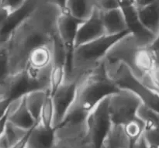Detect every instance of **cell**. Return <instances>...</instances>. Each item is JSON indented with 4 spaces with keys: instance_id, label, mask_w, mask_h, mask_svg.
<instances>
[{
    "instance_id": "cell-1",
    "label": "cell",
    "mask_w": 159,
    "mask_h": 148,
    "mask_svg": "<svg viewBox=\"0 0 159 148\" xmlns=\"http://www.w3.org/2000/svg\"><path fill=\"white\" fill-rule=\"evenodd\" d=\"M60 12L57 6L43 2L3 43L7 51L10 74L26 69L30 54L34 49L53 43Z\"/></svg>"
},
{
    "instance_id": "cell-2",
    "label": "cell",
    "mask_w": 159,
    "mask_h": 148,
    "mask_svg": "<svg viewBox=\"0 0 159 148\" xmlns=\"http://www.w3.org/2000/svg\"><path fill=\"white\" fill-rule=\"evenodd\" d=\"M120 90L110 78L102 61L78 81L77 94L71 107L89 113L103 99Z\"/></svg>"
},
{
    "instance_id": "cell-3",
    "label": "cell",
    "mask_w": 159,
    "mask_h": 148,
    "mask_svg": "<svg viewBox=\"0 0 159 148\" xmlns=\"http://www.w3.org/2000/svg\"><path fill=\"white\" fill-rule=\"evenodd\" d=\"M129 34L130 31H126L115 35H104L93 41L75 47L71 71L66 79L79 81L84 74L99 66L110 50Z\"/></svg>"
},
{
    "instance_id": "cell-4",
    "label": "cell",
    "mask_w": 159,
    "mask_h": 148,
    "mask_svg": "<svg viewBox=\"0 0 159 148\" xmlns=\"http://www.w3.org/2000/svg\"><path fill=\"white\" fill-rule=\"evenodd\" d=\"M103 61L109 76L120 89L134 92L140 98L143 105L159 114V91L141 82L123 62L109 61L105 59Z\"/></svg>"
},
{
    "instance_id": "cell-5",
    "label": "cell",
    "mask_w": 159,
    "mask_h": 148,
    "mask_svg": "<svg viewBox=\"0 0 159 148\" xmlns=\"http://www.w3.org/2000/svg\"><path fill=\"white\" fill-rule=\"evenodd\" d=\"M108 98L99 102L89 113L85 124V139L88 148H102L113 123L108 107Z\"/></svg>"
},
{
    "instance_id": "cell-6",
    "label": "cell",
    "mask_w": 159,
    "mask_h": 148,
    "mask_svg": "<svg viewBox=\"0 0 159 148\" xmlns=\"http://www.w3.org/2000/svg\"><path fill=\"white\" fill-rule=\"evenodd\" d=\"M142 102L137 95L126 89H121L108 99L110 117L114 125L124 126L137 117L138 109Z\"/></svg>"
},
{
    "instance_id": "cell-7",
    "label": "cell",
    "mask_w": 159,
    "mask_h": 148,
    "mask_svg": "<svg viewBox=\"0 0 159 148\" xmlns=\"http://www.w3.org/2000/svg\"><path fill=\"white\" fill-rule=\"evenodd\" d=\"M85 20L75 18L67 10L61 12L57 21V33L63 43L68 54L66 77L71 71L73 51L75 47V39L79 26Z\"/></svg>"
},
{
    "instance_id": "cell-8",
    "label": "cell",
    "mask_w": 159,
    "mask_h": 148,
    "mask_svg": "<svg viewBox=\"0 0 159 148\" xmlns=\"http://www.w3.org/2000/svg\"><path fill=\"white\" fill-rule=\"evenodd\" d=\"M120 8L125 19L127 29L142 47H148L155 35L146 29L138 16V7L134 0H118Z\"/></svg>"
},
{
    "instance_id": "cell-9",
    "label": "cell",
    "mask_w": 159,
    "mask_h": 148,
    "mask_svg": "<svg viewBox=\"0 0 159 148\" xmlns=\"http://www.w3.org/2000/svg\"><path fill=\"white\" fill-rule=\"evenodd\" d=\"M78 88V81L65 79L64 83L51 96L54 109V128L63 121L74 104Z\"/></svg>"
},
{
    "instance_id": "cell-10",
    "label": "cell",
    "mask_w": 159,
    "mask_h": 148,
    "mask_svg": "<svg viewBox=\"0 0 159 148\" xmlns=\"http://www.w3.org/2000/svg\"><path fill=\"white\" fill-rule=\"evenodd\" d=\"M45 1L46 0H26L23 6L11 12L0 29V43H5L16 28L18 27Z\"/></svg>"
},
{
    "instance_id": "cell-11",
    "label": "cell",
    "mask_w": 159,
    "mask_h": 148,
    "mask_svg": "<svg viewBox=\"0 0 159 148\" xmlns=\"http://www.w3.org/2000/svg\"><path fill=\"white\" fill-rule=\"evenodd\" d=\"M107 35L101 16V11L96 8L93 15L82 23L75 39V47Z\"/></svg>"
},
{
    "instance_id": "cell-12",
    "label": "cell",
    "mask_w": 159,
    "mask_h": 148,
    "mask_svg": "<svg viewBox=\"0 0 159 148\" xmlns=\"http://www.w3.org/2000/svg\"><path fill=\"white\" fill-rule=\"evenodd\" d=\"M137 116L145 123L143 138L149 148H159V114L144 105L138 109Z\"/></svg>"
},
{
    "instance_id": "cell-13",
    "label": "cell",
    "mask_w": 159,
    "mask_h": 148,
    "mask_svg": "<svg viewBox=\"0 0 159 148\" xmlns=\"http://www.w3.org/2000/svg\"><path fill=\"white\" fill-rule=\"evenodd\" d=\"M7 119L16 127L27 131L32 130L37 124L28 110L25 96L10 102L7 112Z\"/></svg>"
},
{
    "instance_id": "cell-14",
    "label": "cell",
    "mask_w": 159,
    "mask_h": 148,
    "mask_svg": "<svg viewBox=\"0 0 159 148\" xmlns=\"http://www.w3.org/2000/svg\"><path fill=\"white\" fill-rule=\"evenodd\" d=\"M53 62V43L40 46L30 53L26 68L39 71L51 69Z\"/></svg>"
},
{
    "instance_id": "cell-15",
    "label": "cell",
    "mask_w": 159,
    "mask_h": 148,
    "mask_svg": "<svg viewBox=\"0 0 159 148\" xmlns=\"http://www.w3.org/2000/svg\"><path fill=\"white\" fill-rule=\"evenodd\" d=\"M101 16L107 35H115L129 31L120 8L105 12L101 11Z\"/></svg>"
},
{
    "instance_id": "cell-16",
    "label": "cell",
    "mask_w": 159,
    "mask_h": 148,
    "mask_svg": "<svg viewBox=\"0 0 159 148\" xmlns=\"http://www.w3.org/2000/svg\"><path fill=\"white\" fill-rule=\"evenodd\" d=\"M138 12L143 26L156 35L159 31V0L142 7H138Z\"/></svg>"
},
{
    "instance_id": "cell-17",
    "label": "cell",
    "mask_w": 159,
    "mask_h": 148,
    "mask_svg": "<svg viewBox=\"0 0 159 148\" xmlns=\"http://www.w3.org/2000/svg\"><path fill=\"white\" fill-rule=\"evenodd\" d=\"M49 94V90H35L25 96V101L28 110L37 123L40 122V113Z\"/></svg>"
},
{
    "instance_id": "cell-18",
    "label": "cell",
    "mask_w": 159,
    "mask_h": 148,
    "mask_svg": "<svg viewBox=\"0 0 159 148\" xmlns=\"http://www.w3.org/2000/svg\"><path fill=\"white\" fill-rule=\"evenodd\" d=\"M131 141L124 132V126L113 124L102 148H132Z\"/></svg>"
},
{
    "instance_id": "cell-19",
    "label": "cell",
    "mask_w": 159,
    "mask_h": 148,
    "mask_svg": "<svg viewBox=\"0 0 159 148\" xmlns=\"http://www.w3.org/2000/svg\"><path fill=\"white\" fill-rule=\"evenodd\" d=\"M95 5L93 0H68L66 10L81 20H86L93 15Z\"/></svg>"
},
{
    "instance_id": "cell-20",
    "label": "cell",
    "mask_w": 159,
    "mask_h": 148,
    "mask_svg": "<svg viewBox=\"0 0 159 148\" xmlns=\"http://www.w3.org/2000/svg\"><path fill=\"white\" fill-rule=\"evenodd\" d=\"M124 129L132 144H134L143 136L145 129V123L137 116L136 118L126 123L124 126Z\"/></svg>"
},
{
    "instance_id": "cell-21",
    "label": "cell",
    "mask_w": 159,
    "mask_h": 148,
    "mask_svg": "<svg viewBox=\"0 0 159 148\" xmlns=\"http://www.w3.org/2000/svg\"><path fill=\"white\" fill-rule=\"evenodd\" d=\"M54 104H53L52 97L51 95H48L44 104H43V109H42L41 113H40V122L41 125L48 128H52L54 127Z\"/></svg>"
},
{
    "instance_id": "cell-22",
    "label": "cell",
    "mask_w": 159,
    "mask_h": 148,
    "mask_svg": "<svg viewBox=\"0 0 159 148\" xmlns=\"http://www.w3.org/2000/svg\"><path fill=\"white\" fill-rule=\"evenodd\" d=\"M29 131L23 130L22 128H20V127H16V126H15L12 123L9 122L7 120L6 129H5L4 131V134L6 137V138H7L11 147H12L17 142H19L20 140L23 139L29 133Z\"/></svg>"
},
{
    "instance_id": "cell-23",
    "label": "cell",
    "mask_w": 159,
    "mask_h": 148,
    "mask_svg": "<svg viewBox=\"0 0 159 148\" xmlns=\"http://www.w3.org/2000/svg\"><path fill=\"white\" fill-rule=\"evenodd\" d=\"M10 75L9 58L6 47L3 43L0 44V85Z\"/></svg>"
},
{
    "instance_id": "cell-24",
    "label": "cell",
    "mask_w": 159,
    "mask_h": 148,
    "mask_svg": "<svg viewBox=\"0 0 159 148\" xmlns=\"http://www.w3.org/2000/svg\"><path fill=\"white\" fill-rule=\"evenodd\" d=\"M95 7L102 12L120 8L118 0H93Z\"/></svg>"
},
{
    "instance_id": "cell-25",
    "label": "cell",
    "mask_w": 159,
    "mask_h": 148,
    "mask_svg": "<svg viewBox=\"0 0 159 148\" xmlns=\"http://www.w3.org/2000/svg\"><path fill=\"white\" fill-rule=\"evenodd\" d=\"M148 78L150 85L149 86L152 87L155 89L159 91V57L158 56L155 65L151 70L148 74Z\"/></svg>"
},
{
    "instance_id": "cell-26",
    "label": "cell",
    "mask_w": 159,
    "mask_h": 148,
    "mask_svg": "<svg viewBox=\"0 0 159 148\" xmlns=\"http://www.w3.org/2000/svg\"><path fill=\"white\" fill-rule=\"evenodd\" d=\"M26 0H2L1 6L11 12L23 6Z\"/></svg>"
},
{
    "instance_id": "cell-27",
    "label": "cell",
    "mask_w": 159,
    "mask_h": 148,
    "mask_svg": "<svg viewBox=\"0 0 159 148\" xmlns=\"http://www.w3.org/2000/svg\"><path fill=\"white\" fill-rule=\"evenodd\" d=\"M12 101H10L9 99L0 96V120L7 115L9 104Z\"/></svg>"
},
{
    "instance_id": "cell-28",
    "label": "cell",
    "mask_w": 159,
    "mask_h": 148,
    "mask_svg": "<svg viewBox=\"0 0 159 148\" xmlns=\"http://www.w3.org/2000/svg\"><path fill=\"white\" fill-rule=\"evenodd\" d=\"M148 47L150 48L157 56L159 57V31L158 34L155 35V39H154L153 41L152 42V43L149 45Z\"/></svg>"
},
{
    "instance_id": "cell-29",
    "label": "cell",
    "mask_w": 159,
    "mask_h": 148,
    "mask_svg": "<svg viewBox=\"0 0 159 148\" xmlns=\"http://www.w3.org/2000/svg\"><path fill=\"white\" fill-rule=\"evenodd\" d=\"M46 1L57 6L60 9L61 12L66 10V5L68 0H46Z\"/></svg>"
},
{
    "instance_id": "cell-30",
    "label": "cell",
    "mask_w": 159,
    "mask_h": 148,
    "mask_svg": "<svg viewBox=\"0 0 159 148\" xmlns=\"http://www.w3.org/2000/svg\"><path fill=\"white\" fill-rule=\"evenodd\" d=\"M9 13H10V12H9L6 8L0 6V29H1L2 25L4 24V23L6 22V19H7Z\"/></svg>"
},
{
    "instance_id": "cell-31",
    "label": "cell",
    "mask_w": 159,
    "mask_h": 148,
    "mask_svg": "<svg viewBox=\"0 0 159 148\" xmlns=\"http://www.w3.org/2000/svg\"><path fill=\"white\" fill-rule=\"evenodd\" d=\"M30 130L29 131V133L24 137L22 140H20L19 142H17L15 145L12 146L11 148H26V145H27L28 139H29L30 133Z\"/></svg>"
},
{
    "instance_id": "cell-32",
    "label": "cell",
    "mask_w": 159,
    "mask_h": 148,
    "mask_svg": "<svg viewBox=\"0 0 159 148\" xmlns=\"http://www.w3.org/2000/svg\"><path fill=\"white\" fill-rule=\"evenodd\" d=\"M0 148H11L10 144L6 137L5 136L4 133L0 136Z\"/></svg>"
},
{
    "instance_id": "cell-33",
    "label": "cell",
    "mask_w": 159,
    "mask_h": 148,
    "mask_svg": "<svg viewBox=\"0 0 159 148\" xmlns=\"http://www.w3.org/2000/svg\"><path fill=\"white\" fill-rule=\"evenodd\" d=\"M132 148H149V147H148L147 144H146V142L144 141V138H143V136H142L138 141H137V142H135L134 144H133Z\"/></svg>"
},
{
    "instance_id": "cell-34",
    "label": "cell",
    "mask_w": 159,
    "mask_h": 148,
    "mask_svg": "<svg viewBox=\"0 0 159 148\" xmlns=\"http://www.w3.org/2000/svg\"><path fill=\"white\" fill-rule=\"evenodd\" d=\"M155 1L156 0H134L137 7H142V6H147Z\"/></svg>"
},
{
    "instance_id": "cell-35",
    "label": "cell",
    "mask_w": 159,
    "mask_h": 148,
    "mask_svg": "<svg viewBox=\"0 0 159 148\" xmlns=\"http://www.w3.org/2000/svg\"><path fill=\"white\" fill-rule=\"evenodd\" d=\"M7 115H6L5 117H3L2 119L0 120V136L4 133L5 129H6V123H7Z\"/></svg>"
},
{
    "instance_id": "cell-36",
    "label": "cell",
    "mask_w": 159,
    "mask_h": 148,
    "mask_svg": "<svg viewBox=\"0 0 159 148\" xmlns=\"http://www.w3.org/2000/svg\"><path fill=\"white\" fill-rule=\"evenodd\" d=\"M54 148H68V147H66V146H65L64 144H60V143H57V141H56V144L54 145Z\"/></svg>"
},
{
    "instance_id": "cell-37",
    "label": "cell",
    "mask_w": 159,
    "mask_h": 148,
    "mask_svg": "<svg viewBox=\"0 0 159 148\" xmlns=\"http://www.w3.org/2000/svg\"><path fill=\"white\" fill-rule=\"evenodd\" d=\"M1 2H2V0H0V6H1Z\"/></svg>"
},
{
    "instance_id": "cell-38",
    "label": "cell",
    "mask_w": 159,
    "mask_h": 148,
    "mask_svg": "<svg viewBox=\"0 0 159 148\" xmlns=\"http://www.w3.org/2000/svg\"><path fill=\"white\" fill-rule=\"evenodd\" d=\"M0 44H1V43H0Z\"/></svg>"
}]
</instances>
